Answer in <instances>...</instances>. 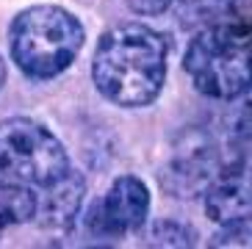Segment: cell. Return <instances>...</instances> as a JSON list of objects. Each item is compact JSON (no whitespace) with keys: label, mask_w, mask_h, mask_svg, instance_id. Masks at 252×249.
Segmentation results:
<instances>
[{"label":"cell","mask_w":252,"mask_h":249,"mask_svg":"<svg viewBox=\"0 0 252 249\" xmlns=\"http://www.w3.org/2000/svg\"><path fill=\"white\" fill-rule=\"evenodd\" d=\"M11 59L33 81H50L72 66L83 47L86 31L81 20L61 6H31L14 17Z\"/></svg>","instance_id":"2"},{"label":"cell","mask_w":252,"mask_h":249,"mask_svg":"<svg viewBox=\"0 0 252 249\" xmlns=\"http://www.w3.org/2000/svg\"><path fill=\"white\" fill-rule=\"evenodd\" d=\"M92 81L114 105H150L166 81V39L141 22L108 28L92 59Z\"/></svg>","instance_id":"1"},{"label":"cell","mask_w":252,"mask_h":249,"mask_svg":"<svg viewBox=\"0 0 252 249\" xmlns=\"http://www.w3.org/2000/svg\"><path fill=\"white\" fill-rule=\"evenodd\" d=\"M205 211L216 224L250 219V183H247L244 163L227 169L214 186L208 183Z\"/></svg>","instance_id":"8"},{"label":"cell","mask_w":252,"mask_h":249,"mask_svg":"<svg viewBox=\"0 0 252 249\" xmlns=\"http://www.w3.org/2000/svg\"><path fill=\"white\" fill-rule=\"evenodd\" d=\"M216 172L219 158L214 139L202 130H189L172 147V158L161 172V186L172 197H194L208 188Z\"/></svg>","instance_id":"6"},{"label":"cell","mask_w":252,"mask_h":249,"mask_svg":"<svg viewBox=\"0 0 252 249\" xmlns=\"http://www.w3.org/2000/svg\"><path fill=\"white\" fill-rule=\"evenodd\" d=\"M83 194H86L83 175L69 169L67 175H61L59 180L45 186L42 194H36L33 221L42 230H47V233H67V230H72L83 205Z\"/></svg>","instance_id":"7"},{"label":"cell","mask_w":252,"mask_h":249,"mask_svg":"<svg viewBox=\"0 0 252 249\" xmlns=\"http://www.w3.org/2000/svg\"><path fill=\"white\" fill-rule=\"evenodd\" d=\"M250 238H252V230H250V219H241V221H227L222 224V230L211 238L214 247H250Z\"/></svg>","instance_id":"12"},{"label":"cell","mask_w":252,"mask_h":249,"mask_svg":"<svg viewBox=\"0 0 252 249\" xmlns=\"http://www.w3.org/2000/svg\"><path fill=\"white\" fill-rule=\"evenodd\" d=\"M133 14L141 17H158L163 14L166 8H172V0H125Z\"/></svg>","instance_id":"13"},{"label":"cell","mask_w":252,"mask_h":249,"mask_svg":"<svg viewBox=\"0 0 252 249\" xmlns=\"http://www.w3.org/2000/svg\"><path fill=\"white\" fill-rule=\"evenodd\" d=\"M36 211V194L28 186H17L0 180V235L8 227H17L23 221L33 219Z\"/></svg>","instance_id":"9"},{"label":"cell","mask_w":252,"mask_h":249,"mask_svg":"<svg viewBox=\"0 0 252 249\" xmlns=\"http://www.w3.org/2000/svg\"><path fill=\"white\" fill-rule=\"evenodd\" d=\"M3 81H6V61L0 56V89H3Z\"/></svg>","instance_id":"14"},{"label":"cell","mask_w":252,"mask_h":249,"mask_svg":"<svg viewBox=\"0 0 252 249\" xmlns=\"http://www.w3.org/2000/svg\"><path fill=\"white\" fill-rule=\"evenodd\" d=\"M150 213L147 186L133 175H122L111 183V188L89 208L86 227L94 238H125L130 233H141Z\"/></svg>","instance_id":"5"},{"label":"cell","mask_w":252,"mask_h":249,"mask_svg":"<svg viewBox=\"0 0 252 249\" xmlns=\"http://www.w3.org/2000/svg\"><path fill=\"white\" fill-rule=\"evenodd\" d=\"M172 3H178V17L189 28L216 25L233 14L236 6V0H172Z\"/></svg>","instance_id":"10"},{"label":"cell","mask_w":252,"mask_h":249,"mask_svg":"<svg viewBox=\"0 0 252 249\" xmlns=\"http://www.w3.org/2000/svg\"><path fill=\"white\" fill-rule=\"evenodd\" d=\"M183 69L211 100H236L250 89V28L244 22L205 25L191 39Z\"/></svg>","instance_id":"3"},{"label":"cell","mask_w":252,"mask_h":249,"mask_svg":"<svg viewBox=\"0 0 252 249\" xmlns=\"http://www.w3.org/2000/svg\"><path fill=\"white\" fill-rule=\"evenodd\" d=\"M150 244L153 247H194L197 233L180 221H156L150 230Z\"/></svg>","instance_id":"11"},{"label":"cell","mask_w":252,"mask_h":249,"mask_svg":"<svg viewBox=\"0 0 252 249\" xmlns=\"http://www.w3.org/2000/svg\"><path fill=\"white\" fill-rule=\"evenodd\" d=\"M69 169L64 144L42 122L28 117L0 122V180L45 188Z\"/></svg>","instance_id":"4"}]
</instances>
